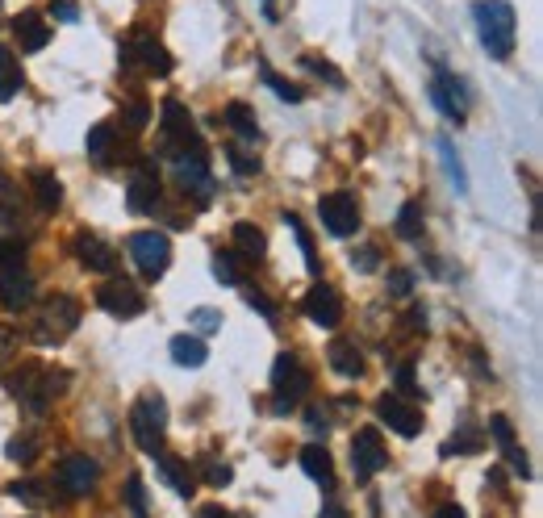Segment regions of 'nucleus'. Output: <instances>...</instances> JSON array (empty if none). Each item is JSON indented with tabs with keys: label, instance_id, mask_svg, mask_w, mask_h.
Segmentation results:
<instances>
[{
	"label": "nucleus",
	"instance_id": "f257e3e1",
	"mask_svg": "<svg viewBox=\"0 0 543 518\" xmlns=\"http://www.w3.org/2000/svg\"><path fill=\"white\" fill-rule=\"evenodd\" d=\"M472 17H477V34H481V46L493 55V59H510L514 55V9L506 0H477L472 5Z\"/></svg>",
	"mask_w": 543,
	"mask_h": 518
},
{
	"label": "nucleus",
	"instance_id": "f03ea898",
	"mask_svg": "<svg viewBox=\"0 0 543 518\" xmlns=\"http://www.w3.org/2000/svg\"><path fill=\"white\" fill-rule=\"evenodd\" d=\"M67 389V372L59 368H42V364H21V372L9 376V393L21 397V406L42 414L46 406H51V397H59Z\"/></svg>",
	"mask_w": 543,
	"mask_h": 518
},
{
	"label": "nucleus",
	"instance_id": "7ed1b4c3",
	"mask_svg": "<svg viewBox=\"0 0 543 518\" xmlns=\"http://www.w3.org/2000/svg\"><path fill=\"white\" fill-rule=\"evenodd\" d=\"M130 431L138 452H147L151 460L163 452V435H168V402L159 393H143L130 410Z\"/></svg>",
	"mask_w": 543,
	"mask_h": 518
},
{
	"label": "nucleus",
	"instance_id": "20e7f679",
	"mask_svg": "<svg viewBox=\"0 0 543 518\" xmlns=\"http://www.w3.org/2000/svg\"><path fill=\"white\" fill-rule=\"evenodd\" d=\"M80 326V301L76 297H46L38 305V318H34V343L38 347H55L63 343Z\"/></svg>",
	"mask_w": 543,
	"mask_h": 518
},
{
	"label": "nucleus",
	"instance_id": "39448f33",
	"mask_svg": "<svg viewBox=\"0 0 543 518\" xmlns=\"http://www.w3.org/2000/svg\"><path fill=\"white\" fill-rule=\"evenodd\" d=\"M159 113H163L159 117V126H163V155H172V159H180V155H205L201 134L193 126V113H188L176 97L163 101Z\"/></svg>",
	"mask_w": 543,
	"mask_h": 518
},
{
	"label": "nucleus",
	"instance_id": "423d86ee",
	"mask_svg": "<svg viewBox=\"0 0 543 518\" xmlns=\"http://www.w3.org/2000/svg\"><path fill=\"white\" fill-rule=\"evenodd\" d=\"M305 389H310V372L301 368L293 351H280L272 364V414H293L301 406Z\"/></svg>",
	"mask_w": 543,
	"mask_h": 518
},
{
	"label": "nucleus",
	"instance_id": "0eeeda50",
	"mask_svg": "<svg viewBox=\"0 0 543 518\" xmlns=\"http://www.w3.org/2000/svg\"><path fill=\"white\" fill-rule=\"evenodd\" d=\"M117 63H122L126 72H151V76H168L172 72V55L163 51V42L155 34L126 38L122 51H117Z\"/></svg>",
	"mask_w": 543,
	"mask_h": 518
},
{
	"label": "nucleus",
	"instance_id": "6e6552de",
	"mask_svg": "<svg viewBox=\"0 0 543 518\" xmlns=\"http://www.w3.org/2000/svg\"><path fill=\"white\" fill-rule=\"evenodd\" d=\"M126 247H130V259H134L138 272H143L147 280L163 276V272H168V264H172V243H168V234H159V230L130 234Z\"/></svg>",
	"mask_w": 543,
	"mask_h": 518
},
{
	"label": "nucleus",
	"instance_id": "1a4fd4ad",
	"mask_svg": "<svg viewBox=\"0 0 543 518\" xmlns=\"http://www.w3.org/2000/svg\"><path fill=\"white\" fill-rule=\"evenodd\" d=\"M385 464H389V452H385V443H381V431H376V427H360L356 439H351V473H356V481H372Z\"/></svg>",
	"mask_w": 543,
	"mask_h": 518
},
{
	"label": "nucleus",
	"instance_id": "9d476101",
	"mask_svg": "<svg viewBox=\"0 0 543 518\" xmlns=\"http://www.w3.org/2000/svg\"><path fill=\"white\" fill-rule=\"evenodd\" d=\"M97 305L105 314H113V318H138L147 310V297H143V289H138V285H130L126 276H113V280H105V285L97 289Z\"/></svg>",
	"mask_w": 543,
	"mask_h": 518
},
{
	"label": "nucleus",
	"instance_id": "9b49d317",
	"mask_svg": "<svg viewBox=\"0 0 543 518\" xmlns=\"http://www.w3.org/2000/svg\"><path fill=\"white\" fill-rule=\"evenodd\" d=\"M318 218L335 239H347V234L360 230V205L351 193H326L318 197Z\"/></svg>",
	"mask_w": 543,
	"mask_h": 518
},
{
	"label": "nucleus",
	"instance_id": "f8f14e48",
	"mask_svg": "<svg viewBox=\"0 0 543 518\" xmlns=\"http://www.w3.org/2000/svg\"><path fill=\"white\" fill-rule=\"evenodd\" d=\"M176 180L197 205H209V197H214V176H209L205 155H180L176 159Z\"/></svg>",
	"mask_w": 543,
	"mask_h": 518
},
{
	"label": "nucleus",
	"instance_id": "ddd939ff",
	"mask_svg": "<svg viewBox=\"0 0 543 518\" xmlns=\"http://www.w3.org/2000/svg\"><path fill=\"white\" fill-rule=\"evenodd\" d=\"M376 418H381L389 431H397L401 439H414L422 431V414L414 406L401 402L397 393H381V397H376Z\"/></svg>",
	"mask_w": 543,
	"mask_h": 518
},
{
	"label": "nucleus",
	"instance_id": "4468645a",
	"mask_svg": "<svg viewBox=\"0 0 543 518\" xmlns=\"http://www.w3.org/2000/svg\"><path fill=\"white\" fill-rule=\"evenodd\" d=\"M431 101L439 105V113L447 117V122H464V113H468V88H464V80H456V76H447V72H439L435 80H431Z\"/></svg>",
	"mask_w": 543,
	"mask_h": 518
},
{
	"label": "nucleus",
	"instance_id": "2eb2a0df",
	"mask_svg": "<svg viewBox=\"0 0 543 518\" xmlns=\"http://www.w3.org/2000/svg\"><path fill=\"white\" fill-rule=\"evenodd\" d=\"M97 477H101L97 460H88V456H63L59 460V485H63L67 498H84V493H92Z\"/></svg>",
	"mask_w": 543,
	"mask_h": 518
},
{
	"label": "nucleus",
	"instance_id": "dca6fc26",
	"mask_svg": "<svg viewBox=\"0 0 543 518\" xmlns=\"http://www.w3.org/2000/svg\"><path fill=\"white\" fill-rule=\"evenodd\" d=\"M301 314L310 322H318V326H326V331H335L339 318H343V301H339V293L330 285H314L310 293L301 297Z\"/></svg>",
	"mask_w": 543,
	"mask_h": 518
},
{
	"label": "nucleus",
	"instance_id": "f3484780",
	"mask_svg": "<svg viewBox=\"0 0 543 518\" xmlns=\"http://www.w3.org/2000/svg\"><path fill=\"white\" fill-rule=\"evenodd\" d=\"M155 201H159V168L151 159H143L134 180L126 184V205L130 214H147V209H155Z\"/></svg>",
	"mask_w": 543,
	"mask_h": 518
},
{
	"label": "nucleus",
	"instance_id": "a211bd4d",
	"mask_svg": "<svg viewBox=\"0 0 543 518\" xmlns=\"http://www.w3.org/2000/svg\"><path fill=\"white\" fill-rule=\"evenodd\" d=\"M34 301V276L26 268H0V305L9 314H21Z\"/></svg>",
	"mask_w": 543,
	"mask_h": 518
},
{
	"label": "nucleus",
	"instance_id": "6ab92c4d",
	"mask_svg": "<svg viewBox=\"0 0 543 518\" xmlns=\"http://www.w3.org/2000/svg\"><path fill=\"white\" fill-rule=\"evenodd\" d=\"M76 259L88 268V272H97V276H113L117 272V251L109 243H101L97 234H76Z\"/></svg>",
	"mask_w": 543,
	"mask_h": 518
},
{
	"label": "nucleus",
	"instance_id": "aec40b11",
	"mask_svg": "<svg viewBox=\"0 0 543 518\" xmlns=\"http://www.w3.org/2000/svg\"><path fill=\"white\" fill-rule=\"evenodd\" d=\"M13 38L21 42V51L26 55H34V51H42L46 42H51V26H46V17L42 13H21V17H13Z\"/></svg>",
	"mask_w": 543,
	"mask_h": 518
},
{
	"label": "nucleus",
	"instance_id": "412c9836",
	"mask_svg": "<svg viewBox=\"0 0 543 518\" xmlns=\"http://www.w3.org/2000/svg\"><path fill=\"white\" fill-rule=\"evenodd\" d=\"M155 464H159L163 481H168V485L180 493V498H193V493H197V477H193V468H188L184 460H176V456H168V452H159Z\"/></svg>",
	"mask_w": 543,
	"mask_h": 518
},
{
	"label": "nucleus",
	"instance_id": "4be33fe9",
	"mask_svg": "<svg viewBox=\"0 0 543 518\" xmlns=\"http://www.w3.org/2000/svg\"><path fill=\"white\" fill-rule=\"evenodd\" d=\"M301 468H305V477H314L322 489H335V464H330V452L322 443L301 447Z\"/></svg>",
	"mask_w": 543,
	"mask_h": 518
},
{
	"label": "nucleus",
	"instance_id": "5701e85b",
	"mask_svg": "<svg viewBox=\"0 0 543 518\" xmlns=\"http://www.w3.org/2000/svg\"><path fill=\"white\" fill-rule=\"evenodd\" d=\"M172 360H176L180 368H201V364L209 360V347H205L201 335H176V339H172Z\"/></svg>",
	"mask_w": 543,
	"mask_h": 518
},
{
	"label": "nucleus",
	"instance_id": "b1692460",
	"mask_svg": "<svg viewBox=\"0 0 543 518\" xmlns=\"http://www.w3.org/2000/svg\"><path fill=\"white\" fill-rule=\"evenodd\" d=\"M222 122L239 134V138H247V143H255L259 138V122H255V113H251V105H243V101H230L226 109H222Z\"/></svg>",
	"mask_w": 543,
	"mask_h": 518
},
{
	"label": "nucleus",
	"instance_id": "393cba45",
	"mask_svg": "<svg viewBox=\"0 0 543 518\" xmlns=\"http://www.w3.org/2000/svg\"><path fill=\"white\" fill-rule=\"evenodd\" d=\"M326 356H330V368H335L339 376H347V381H356V376L364 372V356H360V351L351 347V343H343V339L330 343Z\"/></svg>",
	"mask_w": 543,
	"mask_h": 518
},
{
	"label": "nucleus",
	"instance_id": "a878e982",
	"mask_svg": "<svg viewBox=\"0 0 543 518\" xmlns=\"http://www.w3.org/2000/svg\"><path fill=\"white\" fill-rule=\"evenodd\" d=\"M34 201L42 214H55V209L63 205V184L55 172H34Z\"/></svg>",
	"mask_w": 543,
	"mask_h": 518
},
{
	"label": "nucleus",
	"instance_id": "bb28decb",
	"mask_svg": "<svg viewBox=\"0 0 543 518\" xmlns=\"http://www.w3.org/2000/svg\"><path fill=\"white\" fill-rule=\"evenodd\" d=\"M230 239H234V247H239V251L251 259V264H259V259H264V251H268L264 230H255L251 222H239V226H234V234H230Z\"/></svg>",
	"mask_w": 543,
	"mask_h": 518
},
{
	"label": "nucleus",
	"instance_id": "cd10ccee",
	"mask_svg": "<svg viewBox=\"0 0 543 518\" xmlns=\"http://www.w3.org/2000/svg\"><path fill=\"white\" fill-rule=\"evenodd\" d=\"M21 63H17V55L9 51V46H0V101H13L17 92H21Z\"/></svg>",
	"mask_w": 543,
	"mask_h": 518
},
{
	"label": "nucleus",
	"instance_id": "c85d7f7f",
	"mask_svg": "<svg viewBox=\"0 0 543 518\" xmlns=\"http://www.w3.org/2000/svg\"><path fill=\"white\" fill-rule=\"evenodd\" d=\"M393 230H397V239L418 243V239H422V205H418V201H406V205H401Z\"/></svg>",
	"mask_w": 543,
	"mask_h": 518
},
{
	"label": "nucleus",
	"instance_id": "c756f323",
	"mask_svg": "<svg viewBox=\"0 0 543 518\" xmlns=\"http://www.w3.org/2000/svg\"><path fill=\"white\" fill-rule=\"evenodd\" d=\"M485 447V431H477V427H460L452 439L443 443V456H477Z\"/></svg>",
	"mask_w": 543,
	"mask_h": 518
},
{
	"label": "nucleus",
	"instance_id": "7c9ffc66",
	"mask_svg": "<svg viewBox=\"0 0 543 518\" xmlns=\"http://www.w3.org/2000/svg\"><path fill=\"white\" fill-rule=\"evenodd\" d=\"M84 147H88V155L97 159V163H109V159H113V147H117L113 126H92L88 138H84Z\"/></svg>",
	"mask_w": 543,
	"mask_h": 518
},
{
	"label": "nucleus",
	"instance_id": "2f4dec72",
	"mask_svg": "<svg viewBox=\"0 0 543 518\" xmlns=\"http://www.w3.org/2000/svg\"><path fill=\"white\" fill-rule=\"evenodd\" d=\"M0 222L5 226H21V197L9 184V176H0Z\"/></svg>",
	"mask_w": 543,
	"mask_h": 518
},
{
	"label": "nucleus",
	"instance_id": "473e14b6",
	"mask_svg": "<svg viewBox=\"0 0 543 518\" xmlns=\"http://www.w3.org/2000/svg\"><path fill=\"white\" fill-rule=\"evenodd\" d=\"M439 159H443V168H447V176H452V184H456V193H468V172H464V163H460V155L452 151V143H447V138H439Z\"/></svg>",
	"mask_w": 543,
	"mask_h": 518
},
{
	"label": "nucleus",
	"instance_id": "72a5a7b5",
	"mask_svg": "<svg viewBox=\"0 0 543 518\" xmlns=\"http://www.w3.org/2000/svg\"><path fill=\"white\" fill-rule=\"evenodd\" d=\"M285 226L297 234V247H301V255H305V268H310L314 276H318V251H314V239H310V230L301 226V218L297 214H285Z\"/></svg>",
	"mask_w": 543,
	"mask_h": 518
},
{
	"label": "nucleus",
	"instance_id": "f704fd0d",
	"mask_svg": "<svg viewBox=\"0 0 543 518\" xmlns=\"http://www.w3.org/2000/svg\"><path fill=\"white\" fill-rule=\"evenodd\" d=\"M9 493H13L17 502H26V506H46V502L55 498L51 489H42V481H17V485H13Z\"/></svg>",
	"mask_w": 543,
	"mask_h": 518
},
{
	"label": "nucleus",
	"instance_id": "c9c22d12",
	"mask_svg": "<svg viewBox=\"0 0 543 518\" xmlns=\"http://www.w3.org/2000/svg\"><path fill=\"white\" fill-rule=\"evenodd\" d=\"M214 276L222 280V285H239L243 272H239V259H234V251H218L214 255Z\"/></svg>",
	"mask_w": 543,
	"mask_h": 518
},
{
	"label": "nucleus",
	"instance_id": "e433bc0d",
	"mask_svg": "<svg viewBox=\"0 0 543 518\" xmlns=\"http://www.w3.org/2000/svg\"><path fill=\"white\" fill-rule=\"evenodd\" d=\"M259 72H264V80H268V88L276 92V97H280V101H293V105L301 101V88H293V84H289L285 76H276V72H272V67H268V63H259Z\"/></svg>",
	"mask_w": 543,
	"mask_h": 518
},
{
	"label": "nucleus",
	"instance_id": "4c0bfd02",
	"mask_svg": "<svg viewBox=\"0 0 543 518\" xmlns=\"http://www.w3.org/2000/svg\"><path fill=\"white\" fill-rule=\"evenodd\" d=\"M226 159L239 176H259V155H247L243 147H226Z\"/></svg>",
	"mask_w": 543,
	"mask_h": 518
},
{
	"label": "nucleus",
	"instance_id": "58836bf2",
	"mask_svg": "<svg viewBox=\"0 0 543 518\" xmlns=\"http://www.w3.org/2000/svg\"><path fill=\"white\" fill-rule=\"evenodd\" d=\"M122 117H126V130L143 134V130H147V122H151V105H147V101H130Z\"/></svg>",
	"mask_w": 543,
	"mask_h": 518
},
{
	"label": "nucleus",
	"instance_id": "ea45409f",
	"mask_svg": "<svg viewBox=\"0 0 543 518\" xmlns=\"http://www.w3.org/2000/svg\"><path fill=\"white\" fill-rule=\"evenodd\" d=\"M201 477H205V485H214V489H222V485H230V481H234L230 464H218L214 456H209V460L201 464Z\"/></svg>",
	"mask_w": 543,
	"mask_h": 518
},
{
	"label": "nucleus",
	"instance_id": "a19ab883",
	"mask_svg": "<svg viewBox=\"0 0 543 518\" xmlns=\"http://www.w3.org/2000/svg\"><path fill=\"white\" fill-rule=\"evenodd\" d=\"M126 502H130L134 518H147V489H143V477H130V481H126Z\"/></svg>",
	"mask_w": 543,
	"mask_h": 518
},
{
	"label": "nucleus",
	"instance_id": "79ce46f5",
	"mask_svg": "<svg viewBox=\"0 0 543 518\" xmlns=\"http://www.w3.org/2000/svg\"><path fill=\"white\" fill-rule=\"evenodd\" d=\"M193 331H201V335L222 331V314L209 310V305H201V310H193Z\"/></svg>",
	"mask_w": 543,
	"mask_h": 518
},
{
	"label": "nucleus",
	"instance_id": "37998d69",
	"mask_svg": "<svg viewBox=\"0 0 543 518\" xmlns=\"http://www.w3.org/2000/svg\"><path fill=\"white\" fill-rule=\"evenodd\" d=\"M0 268H26V247L13 239H0Z\"/></svg>",
	"mask_w": 543,
	"mask_h": 518
},
{
	"label": "nucleus",
	"instance_id": "c03bdc74",
	"mask_svg": "<svg viewBox=\"0 0 543 518\" xmlns=\"http://www.w3.org/2000/svg\"><path fill=\"white\" fill-rule=\"evenodd\" d=\"M34 456H38V439H9V460H17V464H34Z\"/></svg>",
	"mask_w": 543,
	"mask_h": 518
},
{
	"label": "nucleus",
	"instance_id": "a18cd8bd",
	"mask_svg": "<svg viewBox=\"0 0 543 518\" xmlns=\"http://www.w3.org/2000/svg\"><path fill=\"white\" fill-rule=\"evenodd\" d=\"M51 17L63 21V26H76V21H80V5H76V0H51Z\"/></svg>",
	"mask_w": 543,
	"mask_h": 518
},
{
	"label": "nucleus",
	"instance_id": "49530a36",
	"mask_svg": "<svg viewBox=\"0 0 543 518\" xmlns=\"http://www.w3.org/2000/svg\"><path fill=\"white\" fill-rule=\"evenodd\" d=\"M351 268H356V272H376V268H381V255H376V247H360V251H351Z\"/></svg>",
	"mask_w": 543,
	"mask_h": 518
},
{
	"label": "nucleus",
	"instance_id": "de8ad7c7",
	"mask_svg": "<svg viewBox=\"0 0 543 518\" xmlns=\"http://www.w3.org/2000/svg\"><path fill=\"white\" fill-rule=\"evenodd\" d=\"M410 289H414V272H406V268L389 272V293L393 297H410Z\"/></svg>",
	"mask_w": 543,
	"mask_h": 518
},
{
	"label": "nucleus",
	"instance_id": "09e8293b",
	"mask_svg": "<svg viewBox=\"0 0 543 518\" xmlns=\"http://www.w3.org/2000/svg\"><path fill=\"white\" fill-rule=\"evenodd\" d=\"M489 435H493V439H498L502 447H510V443H514V427H510V418H502V414H493V418H489Z\"/></svg>",
	"mask_w": 543,
	"mask_h": 518
},
{
	"label": "nucleus",
	"instance_id": "8fccbe9b",
	"mask_svg": "<svg viewBox=\"0 0 543 518\" xmlns=\"http://www.w3.org/2000/svg\"><path fill=\"white\" fill-rule=\"evenodd\" d=\"M502 452H506V460L514 464V473H518V477H531V464H527V456H523V447L510 443V447H502Z\"/></svg>",
	"mask_w": 543,
	"mask_h": 518
},
{
	"label": "nucleus",
	"instance_id": "3c124183",
	"mask_svg": "<svg viewBox=\"0 0 543 518\" xmlns=\"http://www.w3.org/2000/svg\"><path fill=\"white\" fill-rule=\"evenodd\" d=\"M247 305H251V310H259V314H264L268 322H276V305L264 297V293H255V289H247Z\"/></svg>",
	"mask_w": 543,
	"mask_h": 518
},
{
	"label": "nucleus",
	"instance_id": "603ef678",
	"mask_svg": "<svg viewBox=\"0 0 543 518\" xmlns=\"http://www.w3.org/2000/svg\"><path fill=\"white\" fill-rule=\"evenodd\" d=\"M305 67H310L314 76H326V80L335 84V88H343V76H339V72H335V67H330V63H322V59H305Z\"/></svg>",
	"mask_w": 543,
	"mask_h": 518
},
{
	"label": "nucleus",
	"instance_id": "864d4df0",
	"mask_svg": "<svg viewBox=\"0 0 543 518\" xmlns=\"http://www.w3.org/2000/svg\"><path fill=\"white\" fill-rule=\"evenodd\" d=\"M305 427H310L314 435H326V427H330V422H326V410H318V406L305 410Z\"/></svg>",
	"mask_w": 543,
	"mask_h": 518
},
{
	"label": "nucleus",
	"instance_id": "5fc2aeb1",
	"mask_svg": "<svg viewBox=\"0 0 543 518\" xmlns=\"http://www.w3.org/2000/svg\"><path fill=\"white\" fill-rule=\"evenodd\" d=\"M397 393H418V385H414V364H401V368H397Z\"/></svg>",
	"mask_w": 543,
	"mask_h": 518
},
{
	"label": "nucleus",
	"instance_id": "6e6d98bb",
	"mask_svg": "<svg viewBox=\"0 0 543 518\" xmlns=\"http://www.w3.org/2000/svg\"><path fill=\"white\" fill-rule=\"evenodd\" d=\"M13 347H17V335L9 331V326H0V360H5V356H9V351H13Z\"/></svg>",
	"mask_w": 543,
	"mask_h": 518
},
{
	"label": "nucleus",
	"instance_id": "4d7b16f0",
	"mask_svg": "<svg viewBox=\"0 0 543 518\" xmlns=\"http://www.w3.org/2000/svg\"><path fill=\"white\" fill-rule=\"evenodd\" d=\"M410 326H414V331H427V310H422V305H414V310H410Z\"/></svg>",
	"mask_w": 543,
	"mask_h": 518
},
{
	"label": "nucleus",
	"instance_id": "13d9d810",
	"mask_svg": "<svg viewBox=\"0 0 543 518\" xmlns=\"http://www.w3.org/2000/svg\"><path fill=\"white\" fill-rule=\"evenodd\" d=\"M318 518H347V510H343V506H339V502H326V506H322V514H318Z\"/></svg>",
	"mask_w": 543,
	"mask_h": 518
},
{
	"label": "nucleus",
	"instance_id": "bf43d9fd",
	"mask_svg": "<svg viewBox=\"0 0 543 518\" xmlns=\"http://www.w3.org/2000/svg\"><path fill=\"white\" fill-rule=\"evenodd\" d=\"M197 518H230V514H226L222 506H201V510H197Z\"/></svg>",
	"mask_w": 543,
	"mask_h": 518
},
{
	"label": "nucleus",
	"instance_id": "052dcab7",
	"mask_svg": "<svg viewBox=\"0 0 543 518\" xmlns=\"http://www.w3.org/2000/svg\"><path fill=\"white\" fill-rule=\"evenodd\" d=\"M435 518H464V510H460V506H439Z\"/></svg>",
	"mask_w": 543,
	"mask_h": 518
},
{
	"label": "nucleus",
	"instance_id": "680f3d73",
	"mask_svg": "<svg viewBox=\"0 0 543 518\" xmlns=\"http://www.w3.org/2000/svg\"><path fill=\"white\" fill-rule=\"evenodd\" d=\"M0 17H5V5H0Z\"/></svg>",
	"mask_w": 543,
	"mask_h": 518
}]
</instances>
